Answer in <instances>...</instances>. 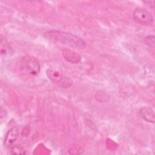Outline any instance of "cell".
Segmentation results:
<instances>
[{"mask_svg":"<svg viewBox=\"0 0 155 155\" xmlns=\"http://www.w3.org/2000/svg\"><path fill=\"white\" fill-rule=\"evenodd\" d=\"M0 51L2 57L7 58L13 54V50L5 38L1 36L0 41Z\"/></svg>","mask_w":155,"mask_h":155,"instance_id":"8","label":"cell"},{"mask_svg":"<svg viewBox=\"0 0 155 155\" xmlns=\"http://www.w3.org/2000/svg\"><path fill=\"white\" fill-rule=\"evenodd\" d=\"M46 74L48 79L58 87L67 88L72 85L73 82L69 78L55 69H47L46 70Z\"/></svg>","mask_w":155,"mask_h":155,"instance_id":"2","label":"cell"},{"mask_svg":"<svg viewBox=\"0 0 155 155\" xmlns=\"http://www.w3.org/2000/svg\"><path fill=\"white\" fill-rule=\"evenodd\" d=\"M21 65L22 70L27 74L31 76H37L41 71V65L38 60L30 56L23 57L21 61Z\"/></svg>","mask_w":155,"mask_h":155,"instance_id":"3","label":"cell"},{"mask_svg":"<svg viewBox=\"0 0 155 155\" xmlns=\"http://www.w3.org/2000/svg\"><path fill=\"white\" fill-rule=\"evenodd\" d=\"M144 42L146 45H147L148 47L154 48V36H147L145 39Z\"/></svg>","mask_w":155,"mask_h":155,"instance_id":"10","label":"cell"},{"mask_svg":"<svg viewBox=\"0 0 155 155\" xmlns=\"http://www.w3.org/2000/svg\"><path fill=\"white\" fill-rule=\"evenodd\" d=\"M19 136V128L14 126L6 133L4 141V146L5 148H11L14 143L17 140Z\"/></svg>","mask_w":155,"mask_h":155,"instance_id":"5","label":"cell"},{"mask_svg":"<svg viewBox=\"0 0 155 155\" xmlns=\"http://www.w3.org/2000/svg\"><path fill=\"white\" fill-rule=\"evenodd\" d=\"M133 16L136 22L142 25H152L154 22L151 13L142 8H135L133 13Z\"/></svg>","mask_w":155,"mask_h":155,"instance_id":"4","label":"cell"},{"mask_svg":"<svg viewBox=\"0 0 155 155\" xmlns=\"http://www.w3.org/2000/svg\"><path fill=\"white\" fill-rule=\"evenodd\" d=\"M140 117L145 121L154 124L155 121V115L153 108L149 106L141 108L139 110Z\"/></svg>","mask_w":155,"mask_h":155,"instance_id":"6","label":"cell"},{"mask_svg":"<svg viewBox=\"0 0 155 155\" xmlns=\"http://www.w3.org/2000/svg\"><path fill=\"white\" fill-rule=\"evenodd\" d=\"M62 53L65 59L71 64H78L81 61V56L78 53L70 49H63Z\"/></svg>","mask_w":155,"mask_h":155,"instance_id":"7","label":"cell"},{"mask_svg":"<svg viewBox=\"0 0 155 155\" xmlns=\"http://www.w3.org/2000/svg\"><path fill=\"white\" fill-rule=\"evenodd\" d=\"M44 37L50 41L67 45L68 47L84 49L86 47L85 42L79 36L58 30H51L44 33Z\"/></svg>","mask_w":155,"mask_h":155,"instance_id":"1","label":"cell"},{"mask_svg":"<svg viewBox=\"0 0 155 155\" xmlns=\"http://www.w3.org/2000/svg\"><path fill=\"white\" fill-rule=\"evenodd\" d=\"M10 151L12 154H24L26 153L24 148L19 144L13 145L11 147Z\"/></svg>","mask_w":155,"mask_h":155,"instance_id":"9","label":"cell"}]
</instances>
